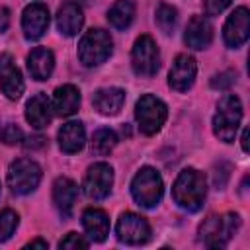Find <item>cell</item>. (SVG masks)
I'll return each instance as SVG.
<instances>
[{"mask_svg":"<svg viewBox=\"0 0 250 250\" xmlns=\"http://www.w3.org/2000/svg\"><path fill=\"white\" fill-rule=\"evenodd\" d=\"M76 195H78V186L70 178L61 176V178L55 180V184H53V203H55L57 211L62 217H70Z\"/></svg>","mask_w":250,"mask_h":250,"instance_id":"obj_18","label":"cell"},{"mask_svg":"<svg viewBox=\"0 0 250 250\" xmlns=\"http://www.w3.org/2000/svg\"><path fill=\"white\" fill-rule=\"evenodd\" d=\"M248 135H250V131H248V127L242 131V139H240V143H242V150L244 152H248L250 150V146H248Z\"/></svg>","mask_w":250,"mask_h":250,"instance_id":"obj_35","label":"cell"},{"mask_svg":"<svg viewBox=\"0 0 250 250\" xmlns=\"http://www.w3.org/2000/svg\"><path fill=\"white\" fill-rule=\"evenodd\" d=\"M195 74H197V64L195 59L188 53H180L174 62L172 68L168 72V86L176 92H186L193 86L195 82Z\"/></svg>","mask_w":250,"mask_h":250,"instance_id":"obj_12","label":"cell"},{"mask_svg":"<svg viewBox=\"0 0 250 250\" xmlns=\"http://www.w3.org/2000/svg\"><path fill=\"white\" fill-rule=\"evenodd\" d=\"M184 41L189 49H195V51L209 47L213 41V25L209 23V20L203 16H193L186 25Z\"/></svg>","mask_w":250,"mask_h":250,"instance_id":"obj_15","label":"cell"},{"mask_svg":"<svg viewBox=\"0 0 250 250\" xmlns=\"http://www.w3.org/2000/svg\"><path fill=\"white\" fill-rule=\"evenodd\" d=\"M242 121V104L234 94H227L219 100L213 115V133L223 143H232Z\"/></svg>","mask_w":250,"mask_h":250,"instance_id":"obj_2","label":"cell"},{"mask_svg":"<svg viewBox=\"0 0 250 250\" xmlns=\"http://www.w3.org/2000/svg\"><path fill=\"white\" fill-rule=\"evenodd\" d=\"M18 225H20V217L16 211H12V209L0 211V242L10 240V236L18 229Z\"/></svg>","mask_w":250,"mask_h":250,"instance_id":"obj_27","label":"cell"},{"mask_svg":"<svg viewBox=\"0 0 250 250\" xmlns=\"http://www.w3.org/2000/svg\"><path fill=\"white\" fill-rule=\"evenodd\" d=\"M0 135H2V141H4L6 145H16V143H20V141L23 139L21 129H20L18 125H14V123H8Z\"/></svg>","mask_w":250,"mask_h":250,"instance_id":"obj_30","label":"cell"},{"mask_svg":"<svg viewBox=\"0 0 250 250\" xmlns=\"http://www.w3.org/2000/svg\"><path fill=\"white\" fill-rule=\"evenodd\" d=\"M111 51H113L111 35L100 27L86 31L78 43V59L84 66H98L105 62Z\"/></svg>","mask_w":250,"mask_h":250,"instance_id":"obj_5","label":"cell"},{"mask_svg":"<svg viewBox=\"0 0 250 250\" xmlns=\"http://www.w3.org/2000/svg\"><path fill=\"white\" fill-rule=\"evenodd\" d=\"M82 25H84V12L78 4L66 2L59 8V12H57V29L62 35L74 37V35H78Z\"/></svg>","mask_w":250,"mask_h":250,"instance_id":"obj_19","label":"cell"},{"mask_svg":"<svg viewBox=\"0 0 250 250\" xmlns=\"http://www.w3.org/2000/svg\"><path fill=\"white\" fill-rule=\"evenodd\" d=\"M240 229V217L236 213L211 215L199 227V240L207 248H223Z\"/></svg>","mask_w":250,"mask_h":250,"instance_id":"obj_3","label":"cell"},{"mask_svg":"<svg viewBox=\"0 0 250 250\" xmlns=\"http://www.w3.org/2000/svg\"><path fill=\"white\" fill-rule=\"evenodd\" d=\"M162 193H164L162 176L150 166L141 168L135 174V178L131 180V195L141 207L150 209V207L158 205L162 199Z\"/></svg>","mask_w":250,"mask_h":250,"instance_id":"obj_4","label":"cell"},{"mask_svg":"<svg viewBox=\"0 0 250 250\" xmlns=\"http://www.w3.org/2000/svg\"><path fill=\"white\" fill-rule=\"evenodd\" d=\"M115 234H117L119 242H125L131 246H141V244L148 242V238H150V225L145 217H141L133 211H125L117 219Z\"/></svg>","mask_w":250,"mask_h":250,"instance_id":"obj_9","label":"cell"},{"mask_svg":"<svg viewBox=\"0 0 250 250\" xmlns=\"http://www.w3.org/2000/svg\"><path fill=\"white\" fill-rule=\"evenodd\" d=\"M82 227H84L86 234L90 236V240L104 242L105 236L109 234V217L104 209L88 207L82 213Z\"/></svg>","mask_w":250,"mask_h":250,"instance_id":"obj_20","label":"cell"},{"mask_svg":"<svg viewBox=\"0 0 250 250\" xmlns=\"http://www.w3.org/2000/svg\"><path fill=\"white\" fill-rule=\"evenodd\" d=\"M205 195H207L205 174L195 168H184L172 186L174 201L186 211H199L205 201Z\"/></svg>","mask_w":250,"mask_h":250,"instance_id":"obj_1","label":"cell"},{"mask_svg":"<svg viewBox=\"0 0 250 250\" xmlns=\"http://www.w3.org/2000/svg\"><path fill=\"white\" fill-rule=\"evenodd\" d=\"M49 27V10L45 4L41 2H33L29 6H25L23 14H21V29L25 39L29 41H37L45 35Z\"/></svg>","mask_w":250,"mask_h":250,"instance_id":"obj_13","label":"cell"},{"mask_svg":"<svg viewBox=\"0 0 250 250\" xmlns=\"http://www.w3.org/2000/svg\"><path fill=\"white\" fill-rule=\"evenodd\" d=\"M248 35H250V12L246 6H240L225 21L223 39H225L227 47L236 49L248 41Z\"/></svg>","mask_w":250,"mask_h":250,"instance_id":"obj_11","label":"cell"},{"mask_svg":"<svg viewBox=\"0 0 250 250\" xmlns=\"http://www.w3.org/2000/svg\"><path fill=\"white\" fill-rule=\"evenodd\" d=\"M88 240L86 238H82L80 234H76V232H68L61 242H59V248L62 250H76V248H88Z\"/></svg>","mask_w":250,"mask_h":250,"instance_id":"obj_28","label":"cell"},{"mask_svg":"<svg viewBox=\"0 0 250 250\" xmlns=\"http://www.w3.org/2000/svg\"><path fill=\"white\" fill-rule=\"evenodd\" d=\"M10 27V10L6 6H0V33H4Z\"/></svg>","mask_w":250,"mask_h":250,"instance_id":"obj_32","label":"cell"},{"mask_svg":"<svg viewBox=\"0 0 250 250\" xmlns=\"http://www.w3.org/2000/svg\"><path fill=\"white\" fill-rule=\"evenodd\" d=\"M107 20L115 29H127L135 20V2L117 0L107 12Z\"/></svg>","mask_w":250,"mask_h":250,"instance_id":"obj_24","label":"cell"},{"mask_svg":"<svg viewBox=\"0 0 250 250\" xmlns=\"http://www.w3.org/2000/svg\"><path fill=\"white\" fill-rule=\"evenodd\" d=\"M55 68V57L53 51H49L47 47H35L29 55H27V70L31 74V78L35 80H47L51 76Z\"/></svg>","mask_w":250,"mask_h":250,"instance_id":"obj_23","label":"cell"},{"mask_svg":"<svg viewBox=\"0 0 250 250\" xmlns=\"http://www.w3.org/2000/svg\"><path fill=\"white\" fill-rule=\"evenodd\" d=\"M80 107V92L72 84H62L53 94V111L61 117H70Z\"/></svg>","mask_w":250,"mask_h":250,"instance_id":"obj_22","label":"cell"},{"mask_svg":"<svg viewBox=\"0 0 250 250\" xmlns=\"http://www.w3.org/2000/svg\"><path fill=\"white\" fill-rule=\"evenodd\" d=\"M41 168L29 158H18L8 168V188L16 195H27L35 191L41 182Z\"/></svg>","mask_w":250,"mask_h":250,"instance_id":"obj_8","label":"cell"},{"mask_svg":"<svg viewBox=\"0 0 250 250\" xmlns=\"http://www.w3.org/2000/svg\"><path fill=\"white\" fill-rule=\"evenodd\" d=\"M47 240H41V238H35V240H31V242H27L23 248H43V250H47Z\"/></svg>","mask_w":250,"mask_h":250,"instance_id":"obj_34","label":"cell"},{"mask_svg":"<svg viewBox=\"0 0 250 250\" xmlns=\"http://www.w3.org/2000/svg\"><path fill=\"white\" fill-rule=\"evenodd\" d=\"M29 141H31V143H25L27 148H41V146H45V143H47V139L41 137V135H35V137H31Z\"/></svg>","mask_w":250,"mask_h":250,"instance_id":"obj_33","label":"cell"},{"mask_svg":"<svg viewBox=\"0 0 250 250\" xmlns=\"http://www.w3.org/2000/svg\"><path fill=\"white\" fill-rule=\"evenodd\" d=\"M53 102L49 100V96L47 94H43V92H39V94H35L29 102H27V105H25V119H27V123L31 125V127H35V129H43V127H47L49 123H51V119H53Z\"/></svg>","mask_w":250,"mask_h":250,"instance_id":"obj_16","label":"cell"},{"mask_svg":"<svg viewBox=\"0 0 250 250\" xmlns=\"http://www.w3.org/2000/svg\"><path fill=\"white\" fill-rule=\"evenodd\" d=\"M113 186V168L107 162H96L84 176V193L90 199H104Z\"/></svg>","mask_w":250,"mask_h":250,"instance_id":"obj_10","label":"cell"},{"mask_svg":"<svg viewBox=\"0 0 250 250\" xmlns=\"http://www.w3.org/2000/svg\"><path fill=\"white\" fill-rule=\"evenodd\" d=\"M232 0H205L203 6H205V14L207 16H219L221 12H225L229 6H230Z\"/></svg>","mask_w":250,"mask_h":250,"instance_id":"obj_31","label":"cell"},{"mask_svg":"<svg viewBox=\"0 0 250 250\" xmlns=\"http://www.w3.org/2000/svg\"><path fill=\"white\" fill-rule=\"evenodd\" d=\"M115 145H117V135L113 129H107V127L98 129L92 137V152L98 156L109 154L115 148Z\"/></svg>","mask_w":250,"mask_h":250,"instance_id":"obj_25","label":"cell"},{"mask_svg":"<svg viewBox=\"0 0 250 250\" xmlns=\"http://www.w3.org/2000/svg\"><path fill=\"white\" fill-rule=\"evenodd\" d=\"M57 139H59V146H61L62 152H66V154L80 152L84 148V145H86L84 125L80 121H68L59 129Z\"/></svg>","mask_w":250,"mask_h":250,"instance_id":"obj_21","label":"cell"},{"mask_svg":"<svg viewBox=\"0 0 250 250\" xmlns=\"http://www.w3.org/2000/svg\"><path fill=\"white\" fill-rule=\"evenodd\" d=\"M0 88L8 100H18L23 94V78L10 53L0 55Z\"/></svg>","mask_w":250,"mask_h":250,"instance_id":"obj_14","label":"cell"},{"mask_svg":"<svg viewBox=\"0 0 250 250\" xmlns=\"http://www.w3.org/2000/svg\"><path fill=\"white\" fill-rule=\"evenodd\" d=\"M234 80H236V74L232 70H225V72L215 74L211 78V86L213 88H219V90H227L230 84H234Z\"/></svg>","mask_w":250,"mask_h":250,"instance_id":"obj_29","label":"cell"},{"mask_svg":"<svg viewBox=\"0 0 250 250\" xmlns=\"http://www.w3.org/2000/svg\"><path fill=\"white\" fill-rule=\"evenodd\" d=\"M131 66L137 76L152 78L160 68V51L156 41L150 35L137 37L133 51H131Z\"/></svg>","mask_w":250,"mask_h":250,"instance_id":"obj_7","label":"cell"},{"mask_svg":"<svg viewBox=\"0 0 250 250\" xmlns=\"http://www.w3.org/2000/svg\"><path fill=\"white\" fill-rule=\"evenodd\" d=\"M166 117H168V107L160 98H156L152 94H145L137 100L135 119H137V125L143 135H148V137L156 135L162 129Z\"/></svg>","mask_w":250,"mask_h":250,"instance_id":"obj_6","label":"cell"},{"mask_svg":"<svg viewBox=\"0 0 250 250\" xmlns=\"http://www.w3.org/2000/svg\"><path fill=\"white\" fill-rule=\"evenodd\" d=\"M154 20H156V25H158L166 35H170V33H174V27H176V21H178V12H176L174 6L162 2V4H158V8H156Z\"/></svg>","mask_w":250,"mask_h":250,"instance_id":"obj_26","label":"cell"},{"mask_svg":"<svg viewBox=\"0 0 250 250\" xmlns=\"http://www.w3.org/2000/svg\"><path fill=\"white\" fill-rule=\"evenodd\" d=\"M92 104L98 109V113L102 115H117L125 104V90L115 88V86H107V88H100L94 92L92 96Z\"/></svg>","mask_w":250,"mask_h":250,"instance_id":"obj_17","label":"cell"}]
</instances>
